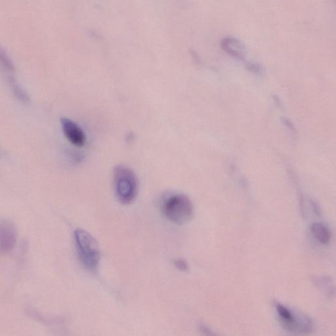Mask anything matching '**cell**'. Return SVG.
<instances>
[{"mask_svg": "<svg viewBox=\"0 0 336 336\" xmlns=\"http://www.w3.org/2000/svg\"><path fill=\"white\" fill-rule=\"evenodd\" d=\"M9 83L10 84L11 88L12 89L15 96L20 101L24 102V103H27V102H29L30 98L29 95L17 83L16 79L11 75L9 76Z\"/></svg>", "mask_w": 336, "mask_h": 336, "instance_id": "9c48e42d", "label": "cell"}, {"mask_svg": "<svg viewBox=\"0 0 336 336\" xmlns=\"http://www.w3.org/2000/svg\"><path fill=\"white\" fill-rule=\"evenodd\" d=\"M275 307L282 325L287 331L303 334L311 331L313 326L309 319L303 317L299 319L292 311L282 304L276 303Z\"/></svg>", "mask_w": 336, "mask_h": 336, "instance_id": "277c9868", "label": "cell"}, {"mask_svg": "<svg viewBox=\"0 0 336 336\" xmlns=\"http://www.w3.org/2000/svg\"><path fill=\"white\" fill-rule=\"evenodd\" d=\"M74 242L80 262L87 270L96 271L101 259L98 242L94 237L82 229H77L74 233Z\"/></svg>", "mask_w": 336, "mask_h": 336, "instance_id": "6da1fadb", "label": "cell"}, {"mask_svg": "<svg viewBox=\"0 0 336 336\" xmlns=\"http://www.w3.org/2000/svg\"><path fill=\"white\" fill-rule=\"evenodd\" d=\"M0 67L3 70L10 74L14 73L16 71L14 63L7 55L6 52L1 47H0Z\"/></svg>", "mask_w": 336, "mask_h": 336, "instance_id": "30bf717a", "label": "cell"}, {"mask_svg": "<svg viewBox=\"0 0 336 336\" xmlns=\"http://www.w3.org/2000/svg\"><path fill=\"white\" fill-rule=\"evenodd\" d=\"M17 243L16 228L5 221L0 226V252L6 253L14 249Z\"/></svg>", "mask_w": 336, "mask_h": 336, "instance_id": "8992f818", "label": "cell"}, {"mask_svg": "<svg viewBox=\"0 0 336 336\" xmlns=\"http://www.w3.org/2000/svg\"><path fill=\"white\" fill-rule=\"evenodd\" d=\"M114 186L119 202L128 205L133 202L138 193V179L130 168L118 165L114 169Z\"/></svg>", "mask_w": 336, "mask_h": 336, "instance_id": "3957f363", "label": "cell"}, {"mask_svg": "<svg viewBox=\"0 0 336 336\" xmlns=\"http://www.w3.org/2000/svg\"><path fill=\"white\" fill-rule=\"evenodd\" d=\"M174 263L175 267L182 271H187L188 270L187 263L184 259H177Z\"/></svg>", "mask_w": 336, "mask_h": 336, "instance_id": "8fae6325", "label": "cell"}, {"mask_svg": "<svg viewBox=\"0 0 336 336\" xmlns=\"http://www.w3.org/2000/svg\"><path fill=\"white\" fill-rule=\"evenodd\" d=\"M311 231L313 236L320 243L326 245L331 240V232L325 225L320 223H315L311 225Z\"/></svg>", "mask_w": 336, "mask_h": 336, "instance_id": "ba28073f", "label": "cell"}, {"mask_svg": "<svg viewBox=\"0 0 336 336\" xmlns=\"http://www.w3.org/2000/svg\"><path fill=\"white\" fill-rule=\"evenodd\" d=\"M61 124L63 133L70 143L77 147H82L85 145L86 137L84 131L77 124L68 118H62Z\"/></svg>", "mask_w": 336, "mask_h": 336, "instance_id": "5b68a950", "label": "cell"}, {"mask_svg": "<svg viewBox=\"0 0 336 336\" xmlns=\"http://www.w3.org/2000/svg\"><path fill=\"white\" fill-rule=\"evenodd\" d=\"M161 210L166 219L179 225L187 223L194 214L193 203L183 194L167 196L162 201Z\"/></svg>", "mask_w": 336, "mask_h": 336, "instance_id": "7a4b0ae2", "label": "cell"}, {"mask_svg": "<svg viewBox=\"0 0 336 336\" xmlns=\"http://www.w3.org/2000/svg\"><path fill=\"white\" fill-rule=\"evenodd\" d=\"M89 34H90L91 37L93 38L96 39V40H100L102 38L101 35L100 34L98 33L97 31H94L93 30H91L90 32H89Z\"/></svg>", "mask_w": 336, "mask_h": 336, "instance_id": "7c38bea8", "label": "cell"}, {"mask_svg": "<svg viewBox=\"0 0 336 336\" xmlns=\"http://www.w3.org/2000/svg\"><path fill=\"white\" fill-rule=\"evenodd\" d=\"M222 48L233 57L242 59L245 55V46L243 43L234 37H227L222 40Z\"/></svg>", "mask_w": 336, "mask_h": 336, "instance_id": "52a82bcc", "label": "cell"}]
</instances>
